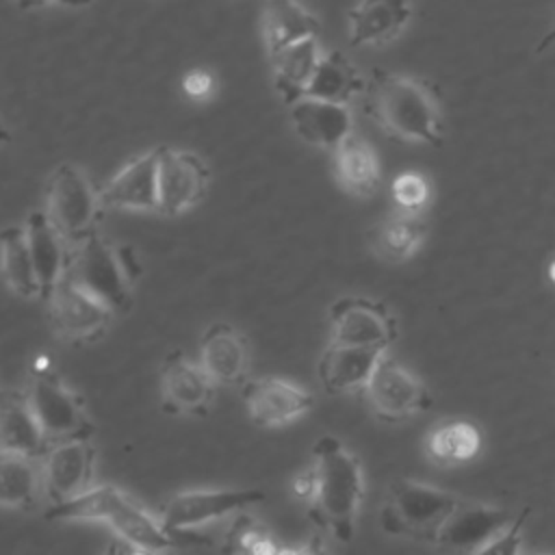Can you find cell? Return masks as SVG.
<instances>
[{
    "instance_id": "obj_37",
    "label": "cell",
    "mask_w": 555,
    "mask_h": 555,
    "mask_svg": "<svg viewBox=\"0 0 555 555\" xmlns=\"http://www.w3.org/2000/svg\"><path fill=\"white\" fill-rule=\"evenodd\" d=\"M312 492H314V473H312V468L308 466L304 473H299V475L295 477V481H293V494H295L299 501L308 503L310 496H312Z\"/></svg>"
},
{
    "instance_id": "obj_15",
    "label": "cell",
    "mask_w": 555,
    "mask_h": 555,
    "mask_svg": "<svg viewBox=\"0 0 555 555\" xmlns=\"http://www.w3.org/2000/svg\"><path fill=\"white\" fill-rule=\"evenodd\" d=\"M243 399L249 418L262 427L286 425L306 414L314 403L308 390L280 377L247 382L243 386Z\"/></svg>"
},
{
    "instance_id": "obj_14",
    "label": "cell",
    "mask_w": 555,
    "mask_h": 555,
    "mask_svg": "<svg viewBox=\"0 0 555 555\" xmlns=\"http://www.w3.org/2000/svg\"><path fill=\"white\" fill-rule=\"evenodd\" d=\"M210 180L206 163L184 150L158 147V210L178 215L195 206Z\"/></svg>"
},
{
    "instance_id": "obj_5",
    "label": "cell",
    "mask_w": 555,
    "mask_h": 555,
    "mask_svg": "<svg viewBox=\"0 0 555 555\" xmlns=\"http://www.w3.org/2000/svg\"><path fill=\"white\" fill-rule=\"evenodd\" d=\"M128 273L124 258L98 234H91L72 249L63 278L111 312H119L130 304Z\"/></svg>"
},
{
    "instance_id": "obj_9",
    "label": "cell",
    "mask_w": 555,
    "mask_h": 555,
    "mask_svg": "<svg viewBox=\"0 0 555 555\" xmlns=\"http://www.w3.org/2000/svg\"><path fill=\"white\" fill-rule=\"evenodd\" d=\"M364 392L375 416L386 423L408 421L431 405L425 384L388 356L377 362Z\"/></svg>"
},
{
    "instance_id": "obj_17",
    "label": "cell",
    "mask_w": 555,
    "mask_h": 555,
    "mask_svg": "<svg viewBox=\"0 0 555 555\" xmlns=\"http://www.w3.org/2000/svg\"><path fill=\"white\" fill-rule=\"evenodd\" d=\"M50 442L43 436L26 395H0V455L41 460Z\"/></svg>"
},
{
    "instance_id": "obj_29",
    "label": "cell",
    "mask_w": 555,
    "mask_h": 555,
    "mask_svg": "<svg viewBox=\"0 0 555 555\" xmlns=\"http://www.w3.org/2000/svg\"><path fill=\"white\" fill-rule=\"evenodd\" d=\"M481 449V434L468 421H444L425 438V453L440 466H455L473 460Z\"/></svg>"
},
{
    "instance_id": "obj_31",
    "label": "cell",
    "mask_w": 555,
    "mask_h": 555,
    "mask_svg": "<svg viewBox=\"0 0 555 555\" xmlns=\"http://www.w3.org/2000/svg\"><path fill=\"white\" fill-rule=\"evenodd\" d=\"M0 267H2L4 282L17 295L22 297L41 295L24 228L9 225L0 232Z\"/></svg>"
},
{
    "instance_id": "obj_1",
    "label": "cell",
    "mask_w": 555,
    "mask_h": 555,
    "mask_svg": "<svg viewBox=\"0 0 555 555\" xmlns=\"http://www.w3.org/2000/svg\"><path fill=\"white\" fill-rule=\"evenodd\" d=\"M314 492L308 518L338 542H351L364 496L360 460L334 436H321L312 447Z\"/></svg>"
},
{
    "instance_id": "obj_21",
    "label": "cell",
    "mask_w": 555,
    "mask_h": 555,
    "mask_svg": "<svg viewBox=\"0 0 555 555\" xmlns=\"http://www.w3.org/2000/svg\"><path fill=\"white\" fill-rule=\"evenodd\" d=\"M102 206L158 210V150L126 165L100 193Z\"/></svg>"
},
{
    "instance_id": "obj_35",
    "label": "cell",
    "mask_w": 555,
    "mask_h": 555,
    "mask_svg": "<svg viewBox=\"0 0 555 555\" xmlns=\"http://www.w3.org/2000/svg\"><path fill=\"white\" fill-rule=\"evenodd\" d=\"M212 87H215V80H212V76H210L208 72H204V69H193V72H189V74L184 76V80H182L184 93H186L189 98H193V100H204L206 95H210Z\"/></svg>"
},
{
    "instance_id": "obj_24",
    "label": "cell",
    "mask_w": 555,
    "mask_h": 555,
    "mask_svg": "<svg viewBox=\"0 0 555 555\" xmlns=\"http://www.w3.org/2000/svg\"><path fill=\"white\" fill-rule=\"evenodd\" d=\"M364 87L366 80L360 69L343 52L334 50L321 56L301 98L347 106L349 100L364 93Z\"/></svg>"
},
{
    "instance_id": "obj_30",
    "label": "cell",
    "mask_w": 555,
    "mask_h": 555,
    "mask_svg": "<svg viewBox=\"0 0 555 555\" xmlns=\"http://www.w3.org/2000/svg\"><path fill=\"white\" fill-rule=\"evenodd\" d=\"M43 492L37 460L0 455V507L33 509Z\"/></svg>"
},
{
    "instance_id": "obj_10",
    "label": "cell",
    "mask_w": 555,
    "mask_h": 555,
    "mask_svg": "<svg viewBox=\"0 0 555 555\" xmlns=\"http://www.w3.org/2000/svg\"><path fill=\"white\" fill-rule=\"evenodd\" d=\"M332 343L388 349L397 338V321L388 308L366 297H340L330 308Z\"/></svg>"
},
{
    "instance_id": "obj_23",
    "label": "cell",
    "mask_w": 555,
    "mask_h": 555,
    "mask_svg": "<svg viewBox=\"0 0 555 555\" xmlns=\"http://www.w3.org/2000/svg\"><path fill=\"white\" fill-rule=\"evenodd\" d=\"M199 366L215 384L241 382L247 369L245 336L228 323H212L199 340Z\"/></svg>"
},
{
    "instance_id": "obj_40",
    "label": "cell",
    "mask_w": 555,
    "mask_h": 555,
    "mask_svg": "<svg viewBox=\"0 0 555 555\" xmlns=\"http://www.w3.org/2000/svg\"><path fill=\"white\" fill-rule=\"evenodd\" d=\"M11 141V132L0 124V145H4V143H9Z\"/></svg>"
},
{
    "instance_id": "obj_38",
    "label": "cell",
    "mask_w": 555,
    "mask_h": 555,
    "mask_svg": "<svg viewBox=\"0 0 555 555\" xmlns=\"http://www.w3.org/2000/svg\"><path fill=\"white\" fill-rule=\"evenodd\" d=\"M555 43V22L551 24V28L542 35V39L535 43V54H542L546 48H551Z\"/></svg>"
},
{
    "instance_id": "obj_26",
    "label": "cell",
    "mask_w": 555,
    "mask_h": 555,
    "mask_svg": "<svg viewBox=\"0 0 555 555\" xmlns=\"http://www.w3.org/2000/svg\"><path fill=\"white\" fill-rule=\"evenodd\" d=\"M319 33V20L297 2H269L264 7V41L269 56L280 50L312 39Z\"/></svg>"
},
{
    "instance_id": "obj_18",
    "label": "cell",
    "mask_w": 555,
    "mask_h": 555,
    "mask_svg": "<svg viewBox=\"0 0 555 555\" xmlns=\"http://www.w3.org/2000/svg\"><path fill=\"white\" fill-rule=\"evenodd\" d=\"M384 349L347 347L330 343L319 360V379L330 395H347L364 390Z\"/></svg>"
},
{
    "instance_id": "obj_34",
    "label": "cell",
    "mask_w": 555,
    "mask_h": 555,
    "mask_svg": "<svg viewBox=\"0 0 555 555\" xmlns=\"http://www.w3.org/2000/svg\"><path fill=\"white\" fill-rule=\"evenodd\" d=\"M529 518V507L520 509L512 525L499 533L494 540H490L486 546H481L477 553L473 555H520V546H522V529H525V522Z\"/></svg>"
},
{
    "instance_id": "obj_42",
    "label": "cell",
    "mask_w": 555,
    "mask_h": 555,
    "mask_svg": "<svg viewBox=\"0 0 555 555\" xmlns=\"http://www.w3.org/2000/svg\"><path fill=\"white\" fill-rule=\"evenodd\" d=\"M0 395H2V390H0Z\"/></svg>"
},
{
    "instance_id": "obj_8",
    "label": "cell",
    "mask_w": 555,
    "mask_h": 555,
    "mask_svg": "<svg viewBox=\"0 0 555 555\" xmlns=\"http://www.w3.org/2000/svg\"><path fill=\"white\" fill-rule=\"evenodd\" d=\"M24 395L50 444L91 438L93 425L85 414L80 397L74 395L56 375L39 371Z\"/></svg>"
},
{
    "instance_id": "obj_16",
    "label": "cell",
    "mask_w": 555,
    "mask_h": 555,
    "mask_svg": "<svg viewBox=\"0 0 555 555\" xmlns=\"http://www.w3.org/2000/svg\"><path fill=\"white\" fill-rule=\"evenodd\" d=\"M163 410L169 414L204 416L212 401L215 382L199 362L189 360L182 351H171L163 366Z\"/></svg>"
},
{
    "instance_id": "obj_6",
    "label": "cell",
    "mask_w": 555,
    "mask_h": 555,
    "mask_svg": "<svg viewBox=\"0 0 555 555\" xmlns=\"http://www.w3.org/2000/svg\"><path fill=\"white\" fill-rule=\"evenodd\" d=\"M102 199L82 169L63 163L54 169L46 191V215L74 247L87 241L100 215Z\"/></svg>"
},
{
    "instance_id": "obj_20",
    "label": "cell",
    "mask_w": 555,
    "mask_h": 555,
    "mask_svg": "<svg viewBox=\"0 0 555 555\" xmlns=\"http://www.w3.org/2000/svg\"><path fill=\"white\" fill-rule=\"evenodd\" d=\"M414 4L403 0H369L347 11L349 43L375 46L395 39L412 20Z\"/></svg>"
},
{
    "instance_id": "obj_12",
    "label": "cell",
    "mask_w": 555,
    "mask_h": 555,
    "mask_svg": "<svg viewBox=\"0 0 555 555\" xmlns=\"http://www.w3.org/2000/svg\"><path fill=\"white\" fill-rule=\"evenodd\" d=\"M39 464L43 492L52 505L78 499L93 488L95 449L89 440L54 442Z\"/></svg>"
},
{
    "instance_id": "obj_11",
    "label": "cell",
    "mask_w": 555,
    "mask_h": 555,
    "mask_svg": "<svg viewBox=\"0 0 555 555\" xmlns=\"http://www.w3.org/2000/svg\"><path fill=\"white\" fill-rule=\"evenodd\" d=\"M514 516L494 505L460 499L431 546L444 555H473L503 533Z\"/></svg>"
},
{
    "instance_id": "obj_19",
    "label": "cell",
    "mask_w": 555,
    "mask_h": 555,
    "mask_svg": "<svg viewBox=\"0 0 555 555\" xmlns=\"http://www.w3.org/2000/svg\"><path fill=\"white\" fill-rule=\"evenodd\" d=\"M291 121L301 141L323 150H336L353 132L347 106L312 98L291 104Z\"/></svg>"
},
{
    "instance_id": "obj_39",
    "label": "cell",
    "mask_w": 555,
    "mask_h": 555,
    "mask_svg": "<svg viewBox=\"0 0 555 555\" xmlns=\"http://www.w3.org/2000/svg\"><path fill=\"white\" fill-rule=\"evenodd\" d=\"M102 555H126V551L121 548V544H117V542H108Z\"/></svg>"
},
{
    "instance_id": "obj_7",
    "label": "cell",
    "mask_w": 555,
    "mask_h": 555,
    "mask_svg": "<svg viewBox=\"0 0 555 555\" xmlns=\"http://www.w3.org/2000/svg\"><path fill=\"white\" fill-rule=\"evenodd\" d=\"M267 494L258 488L238 490H189L171 496L163 507L160 525L178 540V535L189 542H204L193 531L208 522L221 520L225 516H238L247 507L262 503Z\"/></svg>"
},
{
    "instance_id": "obj_3",
    "label": "cell",
    "mask_w": 555,
    "mask_h": 555,
    "mask_svg": "<svg viewBox=\"0 0 555 555\" xmlns=\"http://www.w3.org/2000/svg\"><path fill=\"white\" fill-rule=\"evenodd\" d=\"M48 520H100L106 522L130 548L165 551L180 544L158 520H154L143 507L130 501L115 486H93L78 499L61 505H50Z\"/></svg>"
},
{
    "instance_id": "obj_41",
    "label": "cell",
    "mask_w": 555,
    "mask_h": 555,
    "mask_svg": "<svg viewBox=\"0 0 555 555\" xmlns=\"http://www.w3.org/2000/svg\"><path fill=\"white\" fill-rule=\"evenodd\" d=\"M126 555H156L152 551H143V548H130Z\"/></svg>"
},
{
    "instance_id": "obj_2",
    "label": "cell",
    "mask_w": 555,
    "mask_h": 555,
    "mask_svg": "<svg viewBox=\"0 0 555 555\" xmlns=\"http://www.w3.org/2000/svg\"><path fill=\"white\" fill-rule=\"evenodd\" d=\"M366 115L390 137L438 145L442 113L431 87L418 78L375 69L364 87Z\"/></svg>"
},
{
    "instance_id": "obj_28",
    "label": "cell",
    "mask_w": 555,
    "mask_h": 555,
    "mask_svg": "<svg viewBox=\"0 0 555 555\" xmlns=\"http://www.w3.org/2000/svg\"><path fill=\"white\" fill-rule=\"evenodd\" d=\"M425 219L421 212L395 210L386 215L371 232V245L382 258L388 260H405L410 258L421 241L425 238Z\"/></svg>"
},
{
    "instance_id": "obj_33",
    "label": "cell",
    "mask_w": 555,
    "mask_h": 555,
    "mask_svg": "<svg viewBox=\"0 0 555 555\" xmlns=\"http://www.w3.org/2000/svg\"><path fill=\"white\" fill-rule=\"evenodd\" d=\"M390 193L399 210L418 212L429 199V184L418 171H403L392 180Z\"/></svg>"
},
{
    "instance_id": "obj_36",
    "label": "cell",
    "mask_w": 555,
    "mask_h": 555,
    "mask_svg": "<svg viewBox=\"0 0 555 555\" xmlns=\"http://www.w3.org/2000/svg\"><path fill=\"white\" fill-rule=\"evenodd\" d=\"M278 555H332L327 542L321 535H312L301 544H293V546H282Z\"/></svg>"
},
{
    "instance_id": "obj_32",
    "label": "cell",
    "mask_w": 555,
    "mask_h": 555,
    "mask_svg": "<svg viewBox=\"0 0 555 555\" xmlns=\"http://www.w3.org/2000/svg\"><path fill=\"white\" fill-rule=\"evenodd\" d=\"M282 544L262 527L256 518L238 514L221 538V551L225 555H278Z\"/></svg>"
},
{
    "instance_id": "obj_4",
    "label": "cell",
    "mask_w": 555,
    "mask_h": 555,
    "mask_svg": "<svg viewBox=\"0 0 555 555\" xmlns=\"http://www.w3.org/2000/svg\"><path fill=\"white\" fill-rule=\"evenodd\" d=\"M457 503L460 496L442 488L416 479H397L386 492L379 525L388 535L431 546Z\"/></svg>"
},
{
    "instance_id": "obj_22",
    "label": "cell",
    "mask_w": 555,
    "mask_h": 555,
    "mask_svg": "<svg viewBox=\"0 0 555 555\" xmlns=\"http://www.w3.org/2000/svg\"><path fill=\"white\" fill-rule=\"evenodd\" d=\"M24 232L35 275L39 282V291L46 297L63 280L72 251L67 249V241L48 219L46 210H33L28 215Z\"/></svg>"
},
{
    "instance_id": "obj_13",
    "label": "cell",
    "mask_w": 555,
    "mask_h": 555,
    "mask_svg": "<svg viewBox=\"0 0 555 555\" xmlns=\"http://www.w3.org/2000/svg\"><path fill=\"white\" fill-rule=\"evenodd\" d=\"M48 317L56 336L69 343L95 340L108 325L113 312L63 278L48 295Z\"/></svg>"
},
{
    "instance_id": "obj_25",
    "label": "cell",
    "mask_w": 555,
    "mask_h": 555,
    "mask_svg": "<svg viewBox=\"0 0 555 555\" xmlns=\"http://www.w3.org/2000/svg\"><path fill=\"white\" fill-rule=\"evenodd\" d=\"M321 56L317 37L293 43L271 56L273 85L288 106L304 95Z\"/></svg>"
},
{
    "instance_id": "obj_27",
    "label": "cell",
    "mask_w": 555,
    "mask_h": 555,
    "mask_svg": "<svg viewBox=\"0 0 555 555\" xmlns=\"http://www.w3.org/2000/svg\"><path fill=\"white\" fill-rule=\"evenodd\" d=\"M336 176L345 191L353 195H371L379 184V160L375 150L351 132L334 150Z\"/></svg>"
}]
</instances>
